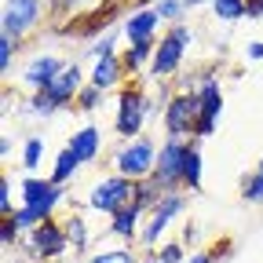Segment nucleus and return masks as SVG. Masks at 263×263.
I'll return each instance as SVG.
<instances>
[{"label":"nucleus","mask_w":263,"mask_h":263,"mask_svg":"<svg viewBox=\"0 0 263 263\" xmlns=\"http://www.w3.org/2000/svg\"><path fill=\"white\" fill-rule=\"evenodd\" d=\"M41 161H44V136H26V143H22V168L33 176L41 168Z\"/></svg>","instance_id":"393cba45"},{"label":"nucleus","mask_w":263,"mask_h":263,"mask_svg":"<svg viewBox=\"0 0 263 263\" xmlns=\"http://www.w3.org/2000/svg\"><path fill=\"white\" fill-rule=\"evenodd\" d=\"M154 256H157L161 263H186V259H190L183 241H161V249H154Z\"/></svg>","instance_id":"7c9ffc66"},{"label":"nucleus","mask_w":263,"mask_h":263,"mask_svg":"<svg viewBox=\"0 0 263 263\" xmlns=\"http://www.w3.org/2000/svg\"><path fill=\"white\" fill-rule=\"evenodd\" d=\"M256 172H263V157H259V164H256Z\"/></svg>","instance_id":"c03bdc74"},{"label":"nucleus","mask_w":263,"mask_h":263,"mask_svg":"<svg viewBox=\"0 0 263 263\" xmlns=\"http://www.w3.org/2000/svg\"><path fill=\"white\" fill-rule=\"evenodd\" d=\"M201 176H205V157H201V146H197V139H190L186 161H183V190L197 194V190H201Z\"/></svg>","instance_id":"6ab92c4d"},{"label":"nucleus","mask_w":263,"mask_h":263,"mask_svg":"<svg viewBox=\"0 0 263 263\" xmlns=\"http://www.w3.org/2000/svg\"><path fill=\"white\" fill-rule=\"evenodd\" d=\"M186 146H190V139H161V146H157V168H154V179L168 190V194H176V190H183V161H186Z\"/></svg>","instance_id":"1a4fd4ad"},{"label":"nucleus","mask_w":263,"mask_h":263,"mask_svg":"<svg viewBox=\"0 0 263 263\" xmlns=\"http://www.w3.org/2000/svg\"><path fill=\"white\" fill-rule=\"evenodd\" d=\"M154 51H157V37H154V41H139V44H128V48L121 51L124 73H139V70H150V62H154Z\"/></svg>","instance_id":"a211bd4d"},{"label":"nucleus","mask_w":263,"mask_h":263,"mask_svg":"<svg viewBox=\"0 0 263 263\" xmlns=\"http://www.w3.org/2000/svg\"><path fill=\"white\" fill-rule=\"evenodd\" d=\"M8 263H11V259H8ZM15 263H22V259H15Z\"/></svg>","instance_id":"a18cd8bd"},{"label":"nucleus","mask_w":263,"mask_h":263,"mask_svg":"<svg viewBox=\"0 0 263 263\" xmlns=\"http://www.w3.org/2000/svg\"><path fill=\"white\" fill-rule=\"evenodd\" d=\"M77 172H81V161L73 157V150H66V146H62V150L55 154V161H51V176H48V179L59 183V186H70Z\"/></svg>","instance_id":"aec40b11"},{"label":"nucleus","mask_w":263,"mask_h":263,"mask_svg":"<svg viewBox=\"0 0 263 263\" xmlns=\"http://www.w3.org/2000/svg\"><path fill=\"white\" fill-rule=\"evenodd\" d=\"M146 117H154V99L139 88V84H124L117 91V117H114V132L117 139L128 143V139H139L146 136Z\"/></svg>","instance_id":"f257e3e1"},{"label":"nucleus","mask_w":263,"mask_h":263,"mask_svg":"<svg viewBox=\"0 0 263 263\" xmlns=\"http://www.w3.org/2000/svg\"><path fill=\"white\" fill-rule=\"evenodd\" d=\"M66 150H73V157L81 164H91L99 154H103V128H95V124H84L77 128L70 139H66Z\"/></svg>","instance_id":"dca6fc26"},{"label":"nucleus","mask_w":263,"mask_h":263,"mask_svg":"<svg viewBox=\"0 0 263 263\" xmlns=\"http://www.w3.org/2000/svg\"><path fill=\"white\" fill-rule=\"evenodd\" d=\"M201 117V103H197V91H176L172 103L161 114V128L164 139H194V124Z\"/></svg>","instance_id":"423d86ee"},{"label":"nucleus","mask_w":263,"mask_h":263,"mask_svg":"<svg viewBox=\"0 0 263 263\" xmlns=\"http://www.w3.org/2000/svg\"><path fill=\"white\" fill-rule=\"evenodd\" d=\"M44 18V0H4V15H0V33L22 44Z\"/></svg>","instance_id":"6e6552de"},{"label":"nucleus","mask_w":263,"mask_h":263,"mask_svg":"<svg viewBox=\"0 0 263 263\" xmlns=\"http://www.w3.org/2000/svg\"><path fill=\"white\" fill-rule=\"evenodd\" d=\"M157 15H161V22H168V26H176V22H183V15H186V8H183V0H157V4H150Z\"/></svg>","instance_id":"c85d7f7f"},{"label":"nucleus","mask_w":263,"mask_h":263,"mask_svg":"<svg viewBox=\"0 0 263 263\" xmlns=\"http://www.w3.org/2000/svg\"><path fill=\"white\" fill-rule=\"evenodd\" d=\"M245 59H249V62H263V41H249Z\"/></svg>","instance_id":"e433bc0d"},{"label":"nucleus","mask_w":263,"mask_h":263,"mask_svg":"<svg viewBox=\"0 0 263 263\" xmlns=\"http://www.w3.org/2000/svg\"><path fill=\"white\" fill-rule=\"evenodd\" d=\"M139 263H161V259H157L154 252H143V259H139Z\"/></svg>","instance_id":"37998d69"},{"label":"nucleus","mask_w":263,"mask_h":263,"mask_svg":"<svg viewBox=\"0 0 263 263\" xmlns=\"http://www.w3.org/2000/svg\"><path fill=\"white\" fill-rule=\"evenodd\" d=\"M212 256H216V263H219V259H227V256H230V241L223 238L219 245H212Z\"/></svg>","instance_id":"ea45409f"},{"label":"nucleus","mask_w":263,"mask_h":263,"mask_svg":"<svg viewBox=\"0 0 263 263\" xmlns=\"http://www.w3.org/2000/svg\"><path fill=\"white\" fill-rule=\"evenodd\" d=\"M143 223H146V212L139 205H128L121 209L117 216H110V234L121 241V245H136L139 234H143Z\"/></svg>","instance_id":"4468645a"},{"label":"nucleus","mask_w":263,"mask_h":263,"mask_svg":"<svg viewBox=\"0 0 263 263\" xmlns=\"http://www.w3.org/2000/svg\"><path fill=\"white\" fill-rule=\"evenodd\" d=\"M186 263H216V256H212V249H197V252H190Z\"/></svg>","instance_id":"58836bf2"},{"label":"nucleus","mask_w":263,"mask_h":263,"mask_svg":"<svg viewBox=\"0 0 263 263\" xmlns=\"http://www.w3.org/2000/svg\"><path fill=\"white\" fill-rule=\"evenodd\" d=\"M216 132V121L212 117H197V124H194V139H209Z\"/></svg>","instance_id":"c9c22d12"},{"label":"nucleus","mask_w":263,"mask_h":263,"mask_svg":"<svg viewBox=\"0 0 263 263\" xmlns=\"http://www.w3.org/2000/svg\"><path fill=\"white\" fill-rule=\"evenodd\" d=\"M183 209H186V190H176V194H164L161 201H157V205L146 212L143 234H139L143 252H154V249H157L161 234H164V230H168V227L176 223V216H183Z\"/></svg>","instance_id":"0eeeda50"},{"label":"nucleus","mask_w":263,"mask_h":263,"mask_svg":"<svg viewBox=\"0 0 263 263\" xmlns=\"http://www.w3.org/2000/svg\"><path fill=\"white\" fill-rule=\"evenodd\" d=\"M201 4H212V0H183V8L194 11V8H201Z\"/></svg>","instance_id":"79ce46f5"},{"label":"nucleus","mask_w":263,"mask_h":263,"mask_svg":"<svg viewBox=\"0 0 263 263\" xmlns=\"http://www.w3.org/2000/svg\"><path fill=\"white\" fill-rule=\"evenodd\" d=\"M164 194H168V190H164V186H161L154 176H150V179H139V183H136V205H139L143 212H150V209L161 201Z\"/></svg>","instance_id":"5701e85b"},{"label":"nucleus","mask_w":263,"mask_h":263,"mask_svg":"<svg viewBox=\"0 0 263 263\" xmlns=\"http://www.w3.org/2000/svg\"><path fill=\"white\" fill-rule=\"evenodd\" d=\"M157 26H161V15L154 8H136L121 18V37L128 44H139V41H154L157 37Z\"/></svg>","instance_id":"f8f14e48"},{"label":"nucleus","mask_w":263,"mask_h":263,"mask_svg":"<svg viewBox=\"0 0 263 263\" xmlns=\"http://www.w3.org/2000/svg\"><path fill=\"white\" fill-rule=\"evenodd\" d=\"M62 70H66V62H62L59 55L41 51V55H33V59L22 66V84H26L29 91H48Z\"/></svg>","instance_id":"9b49d317"},{"label":"nucleus","mask_w":263,"mask_h":263,"mask_svg":"<svg viewBox=\"0 0 263 263\" xmlns=\"http://www.w3.org/2000/svg\"><path fill=\"white\" fill-rule=\"evenodd\" d=\"M245 18H263V0H245Z\"/></svg>","instance_id":"4c0bfd02"},{"label":"nucleus","mask_w":263,"mask_h":263,"mask_svg":"<svg viewBox=\"0 0 263 263\" xmlns=\"http://www.w3.org/2000/svg\"><path fill=\"white\" fill-rule=\"evenodd\" d=\"M84 84H88V70H81V62H66V70L55 77V84H51L48 91L59 99L62 110H66V106L77 103V95L84 91Z\"/></svg>","instance_id":"ddd939ff"},{"label":"nucleus","mask_w":263,"mask_h":263,"mask_svg":"<svg viewBox=\"0 0 263 263\" xmlns=\"http://www.w3.org/2000/svg\"><path fill=\"white\" fill-rule=\"evenodd\" d=\"M15 48H18V44H15L11 37H4V33H0V73H4V77L11 73V62H15Z\"/></svg>","instance_id":"f704fd0d"},{"label":"nucleus","mask_w":263,"mask_h":263,"mask_svg":"<svg viewBox=\"0 0 263 263\" xmlns=\"http://www.w3.org/2000/svg\"><path fill=\"white\" fill-rule=\"evenodd\" d=\"M143 252L136 245H117V249H99L88 256V263H139Z\"/></svg>","instance_id":"412c9836"},{"label":"nucleus","mask_w":263,"mask_h":263,"mask_svg":"<svg viewBox=\"0 0 263 263\" xmlns=\"http://www.w3.org/2000/svg\"><path fill=\"white\" fill-rule=\"evenodd\" d=\"M0 157H11V139L0 136Z\"/></svg>","instance_id":"a19ab883"},{"label":"nucleus","mask_w":263,"mask_h":263,"mask_svg":"<svg viewBox=\"0 0 263 263\" xmlns=\"http://www.w3.org/2000/svg\"><path fill=\"white\" fill-rule=\"evenodd\" d=\"M15 223L22 227V234H29V230H37V227L44 223V216H41L37 209H29V205H18V209H15Z\"/></svg>","instance_id":"473e14b6"},{"label":"nucleus","mask_w":263,"mask_h":263,"mask_svg":"<svg viewBox=\"0 0 263 263\" xmlns=\"http://www.w3.org/2000/svg\"><path fill=\"white\" fill-rule=\"evenodd\" d=\"M197 103H201V117L219 121L223 114V88L216 73H201V84H197Z\"/></svg>","instance_id":"f3484780"},{"label":"nucleus","mask_w":263,"mask_h":263,"mask_svg":"<svg viewBox=\"0 0 263 263\" xmlns=\"http://www.w3.org/2000/svg\"><path fill=\"white\" fill-rule=\"evenodd\" d=\"M66 234H70V245L73 252H84L88 249V238H91V230H88V219L81 212H70L66 216Z\"/></svg>","instance_id":"b1692460"},{"label":"nucleus","mask_w":263,"mask_h":263,"mask_svg":"<svg viewBox=\"0 0 263 263\" xmlns=\"http://www.w3.org/2000/svg\"><path fill=\"white\" fill-rule=\"evenodd\" d=\"M190 41H194V29H190L186 22H176V26H168V29L161 33L157 51H154V62H150V77H154L157 84L172 81V77L179 73V66H183V59H186Z\"/></svg>","instance_id":"f03ea898"},{"label":"nucleus","mask_w":263,"mask_h":263,"mask_svg":"<svg viewBox=\"0 0 263 263\" xmlns=\"http://www.w3.org/2000/svg\"><path fill=\"white\" fill-rule=\"evenodd\" d=\"M110 55H117V33H106L103 41L88 44V59H91V62H99V59H110Z\"/></svg>","instance_id":"2f4dec72"},{"label":"nucleus","mask_w":263,"mask_h":263,"mask_svg":"<svg viewBox=\"0 0 263 263\" xmlns=\"http://www.w3.org/2000/svg\"><path fill=\"white\" fill-rule=\"evenodd\" d=\"M15 201H11V176L4 172V176H0V219H4V216H15Z\"/></svg>","instance_id":"72a5a7b5"},{"label":"nucleus","mask_w":263,"mask_h":263,"mask_svg":"<svg viewBox=\"0 0 263 263\" xmlns=\"http://www.w3.org/2000/svg\"><path fill=\"white\" fill-rule=\"evenodd\" d=\"M22 241H26V234H22V227L15 223V216H4V219H0V249L11 252V249H22Z\"/></svg>","instance_id":"a878e982"},{"label":"nucleus","mask_w":263,"mask_h":263,"mask_svg":"<svg viewBox=\"0 0 263 263\" xmlns=\"http://www.w3.org/2000/svg\"><path fill=\"white\" fill-rule=\"evenodd\" d=\"M103 95H106L103 88H95V84H84V91L77 95V103H73V106H77L81 114H95L99 106H103Z\"/></svg>","instance_id":"c756f323"},{"label":"nucleus","mask_w":263,"mask_h":263,"mask_svg":"<svg viewBox=\"0 0 263 263\" xmlns=\"http://www.w3.org/2000/svg\"><path fill=\"white\" fill-rule=\"evenodd\" d=\"M59 110H62V103H59L51 91H29L26 114H33V117H55Z\"/></svg>","instance_id":"4be33fe9"},{"label":"nucleus","mask_w":263,"mask_h":263,"mask_svg":"<svg viewBox=\"0 0 263 263\" xmlns=\"http://www.w3.org/2000/svg\"><path fill=\"white\" fill-rule=\"evenodd\" d=\"M114 172L132 179V183H139V179H150L154 168H157V143L150 136H139V139H128L114 150Z\"/></svg>","instance_id":"7ed1b4c3"},{"label":"nucleus","mask_w":263,"mask_h":263,"mask_svg":"<svg viewBox=\"0 0 263 263\" xmlns=\"http://www.w3.org/2000/svg\"><path fill=\"white\" fill-rule=\"evenodd\" d=\"M18 197H22L18 205H29V209H37L44 219H55V209L62 205L66 186H59V183H51L44 176H26L18 183Z\"/></svg>","instance_id":"9d476101"},{"label":"nucleus","mask_w":263,"mask_h":263,"mask_svg":"<svg viewBox=\"0 0 263 263\" xmlns=\"http://www.w3.org/2000/svg\"><path fill=\"white\" fill-rule=\"evenodd\" d=\"M241 201L263 205V172H249V176L241 179Z\"/></svg>","instance_id":"cd10ccee"},{"label":"nucleus","mask_w":263,"mask_h":263,"mask_svg":"<svg viewBox=\"0 0 263 263\" xmlns=\"http://www.w3.org/2000/svg\"><path fill=\"white\" fill-rule=\"evenodd\" d=\"M70 249L73 245H70V234H66V223H59V219H44L37 230H29L26 241H22V252L29 259H37V263H55Z\"/></svg>","instance_id":"20e7f679"},{"label":"nucleus","mask_w":263,"mask_h":263,"mask_svg":"<svg viewBox=\"0 0 263 263\" xmlns=\"http://www.w3.org/2000/svg\"><path fill=\"white\" fill-rule=\"evenodd\" d=\"M136 205V183L110 172L103 179H95L91 190H88V209L91 212H103V216H117L121 209Z\"/></svg>","instance_id":"39448f33"},{"label":"nucleus","mask_w":263,"mask_h":263,"mask_svg":"<svg viewBox=\"0 0 263 263\" xmlns=\"http://www.w3.org/2000/svg\"><path fill=\"white\" fill-rule=\"evenodd\" d=\"M124 62H121V55H110V59H99V62H91V70H88V84H95V88H103V91H121L124 88Z\"/></svg>","instance_id":"2eb2a0df"},{"label":"nucleus","mask_w":263,"mask_h":263,"mask_svg":"<svg viewBox=\"0 0 263 263\" xmlns=\"http://www.w3.org/2000/svg\"><path fill=\"white\" fill-rule=\"evenodd\" d=\"M212 15L219 22H238L245 18V0H212Z\"/></svg>","instance_id":"bb28decb"}]
</instances>
